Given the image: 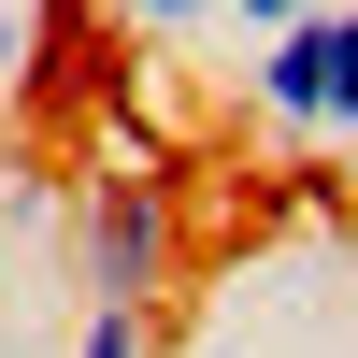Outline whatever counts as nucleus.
<instances>
[{
	"mask_svg": "<svg viewBox=\"0 0 358 358\" xmlns=\"http://www.w3.org/2000/svg\"><path fill=\"white\" fill-rule=\"evenodd\" d=\"M301 15H315V0H229V29H244V43H287Z\"/></svg>",
	"mask_w": 358,
	"mask_h": 358,
	"instance_id": "423d86ee",
	"label": "nucleus"
},
{
	"mask_svg": "<svg viewBox=\"0 0 358 358\" xmlns=\"http://www.w3.org/2000/svg\"><path fill=\"white\" fill-rule=\"evenodd\" d=\"M115 15H129V29H143V43H187V29H215V15H229V0H115Z\"/></svg>",
	"mask_w": 358,
	"mask_h": 358,
	"instance_id": "20e7f679",
	"label": "nucleus"
},
{
	"mask_svg": "<svg viewBox=\"0 0 358 358\" xmlns=\"http://www.w3.org/2000/svg\"><path fill=\"white\" fill-rule=\"evenodd\" d=\"M244 101L273 115V129L358 143V0H315L287 43H258V57H244Z\"/></svg>",
	"mask_w": 358,
	"mask_h": 358,
	"instance_id": "f03ea898",
	"label": "nucleus"
},
{
	"mask_svg": "<svg viewBox=\"0 0 358 358\" xmlns=\"http://www.w3.org/2000/svg\"><path fill=\"white\" fill-rule=\"evenodd\" d=\"M72 358H158V330H143V315H86Z\"/></svg>",
	"mask_w": 358,
	"mask_h": 358,
	"instance_id": "39448f33",
	"label": "nucleus"
},
{
	"mask_svg": "<svg viewBox=\"0 0 358 358\" xmlns=\"http://www.w3.org/2000/svg\"><path fill=\"white\" fill-rule=\"evenodd\" d=\"M72 258H86V315H158L172 273H187V215H172V172H101L72 215Z\"/></svg>",
	"mask_w": 358,
	"mask_h": 358,
	"instance_id": "f257e3e1",
	"label": "nucleus"
},
{
	"mask_svg": "<svg viewBox=\"0 0 358 358\" xmlns=\"http://www.w3.org/2000/svg\"><path fill=\"white\" fill-rule=\"evenodd\" d=\"M57 43H72V0H0V101H29L57 72Z\"/></svg>",
	"mask_w": 358,
	"mask_h": 358,
	"instance_id": "7ed1b4c3",
	"label": "nucleus"
}]
</instances>
